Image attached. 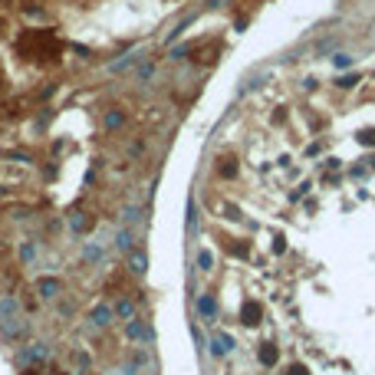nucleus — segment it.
Wrapping results in <instances>:
<instances>
[{
    "mask_svg": "<svg viewBox=\"0 0 375 375\" xmlns=\"http://www.w3.org/2000/svg\"><path fill=\"white\" fill-rule=\"evenodd\" d=\"M0 332L7 339H23L27 336V316H23V306L20 299L3 293L0 296Z\"/></svg>",
    "mask_w": 375,
    "mask_h": 375,
    "instance_id": "1",
    "label": "nucleus"
},
{
    "mask_svg": "<svg viewBox=\"0 0 375 375\" xmlns=\"http://www.w3.org/2000/svg\"><path fill=\"white\" fill-rule=\"evenodd\" d=\"M125 339H129V342H142V346H152V342H155V329L145 320L135 316V320L125 322Z\"/></svg>",
    "mask_w": 375,
    "mask_h": 375,
    "instance_id": "2",
    "label": "nucleus"
},
{
    "mask_svg": "<svg viewBox=\"0 0 375 375\" xmlns=\"http://www.w3.org/2000/svg\"><path fill=\"white\" fill-rule=\"evenodd\" d=\"M46 359H50V346H46V342H30V346H23L20 355H17V362H20V365L46 362Z\"/></svg>",
    "mask_w": 375,
    "mask_h": 375,
    "instance_id": "3",
    "label": "nucleus"
},
{
    "mask_svg": "<svg viewBox=\"0 0 375 375\" xmlns=\"http://www.w3.org/2000/svg\"><path fill=\"white\" fill-rule=\"evenodd\" d=\"M36 293H40V299H56L63 293V280L59 276H40L36 280Z\"/></svg>",
    "mask_w": 375,
    "mask_h": 375,
    "instance_id": "4",
    "label": "nucleus"
},
{
    "mask_svg": "<svg viewBox=\"0 0 375 375\" xmlns=\"http://www.w3.org/2000/svg\"><path fill=\"white\" fill-rule=\"evenodd\" d=\"M115 320V313H112V306L109 303H96V306L89 309V322L96 326V329H106L109 322Z\"/></svg>",
    "mask_w": 375,
    "mask_h": 375,
    "instance_id": "5",
    "label": "nucleus"
},
{
    "mask_svg": "<svg viewBox=\"0 0 375 375\" xmlns=\"http://www.w3.org/2000/svg\"><path fill=\"white\" fill-rule=\"evenodd\" d=\"M227 352H234V336L231 332H214V339H211V355H214V359H224Z\"/></svg>",
    "mask_w": 375,
    "mask_h": 375,
    "instance_id": "6",
    "label": "nucleus"
},
{
    "mask_svg": "<svg viewBox=\"0 0 375 375\" xmlns=\"http://www.w3.org/2000/svg\"><path fill=\"white\" fill-rule=\"evenodd\" d=\"M125 264H129V270H132L135 276H145V273H148V254H145L142 247H135L132 254H125Z\"/></svg>",
    "mask_w": 375,
    "mask_h": 375,
    "instance_id": "7",
    "label": "nucleus"
},
{
    "mask_svg": "<svg viewBox=\"0 0 375 375\" xmlns=\"http://www.w3.org/2000/svg\"><path fill=\"white\" fill-rule=\"evenodd\" d=\"M194 306H198V313L204 316V320H217V299L211 296V293H201L198 299H194Z\"/></svg>",
    "mask_w": 375,
    "mask_h": 375,
    "instance_id": "8",
    "label": "nucleus"
},
{
    "mask_svg": "<svg viewBox=\"0 0 375 375\" xmlns=\"http://www.w3.org/2000/svg\"><path fill=\"white\" fill-rule=\"evenodd\" d=\"M89 227H92V217H89L86 211H73V214H69V231L76 234V237H82Z\"/></svg>",
    "mask_w": 375,
    "mask_h": 375,
    "instance_id": "9",
    "label": "nucleus"
},
{
    "mask_svg": "<svg viewBox=\"0 0 375 375\" xmlns=\"http://www.w3.org/2000/svg\"><path fill=\"white\" fill-rule=\"evenodd\" d=\"M112 313L119 316V320H135V299H129V296H119L115 303H112Z\"/></svg>",
    "mask_w": 375,
    "mask_h": 375,
    "instance_id": "10",
    "label": "nucleus"
},
{
    "mask_svg": "<svg viewBox=\"0 0 375 375\" xmlns=\"http://www.w3.org/2000/svg\"><path fill=\"white\" fill-rule=\"evenodd\" d=\"M257 359H260V365H267V369H270V365L280 362V349H276L273 342H264V346H260V352H257Z\"/></svg>",
    "mask_w": 375,
    "mask_h": 375,
    "instance_id": "11",
    "label": "nucleus"
},
{
    "mask_svg": "<svg viewBox=\"0 0 375 375\" xmlns=\"http://www.w3.org/2000/svg\"><path fill=\"white\" fill-rule=\"evenodd\" d=\"M115 247H119L122 254H132L135 250V237H132L129 227H119V231H115Z\"/></svg>",
    "mask_w": 375,
    "mask_h": 375,
    "instance_id": "12",
    "label": "nucleus"
},
{
    "mask_svg": "<svg viewBox=\"0 0 375 375\" xmlns=\"http://www.w3.org/2000/svg\"><path fill=\"white\" fill-rule=\"evenodd\" d=\"M102 125H106V132H119L122 125H125V112H122V109H109V112H106V119H102Z\"/></svg>",
    "mask_w": 375,
    "mask_h": 375,
    "instance_id": "13",
    "label": "nucleus"
},
{
    "mask_svg": "<svg viewBox=\"0 0 375 375\" xmlns=\"http://www.w3.org/2000/svg\"><path fill=\"white\" fill-rule=\"evenodd\" d=\"M122 224L132 231V227H138L142 224V208H135V204H125L122 208Z\"/></svg>",
    "mask_w": 375,
    "mask_h": 375,
    "instance_id": "14",
    "label": "nucleus"
},
{
    "mask_svg": "<svg viewBox=\"0 0 375 375\" xmlns=\"http://www.w3.org/2000/svg\"><path fill=\"white\" fill-rule=\"evenodd\" d=\"M241 322H243V326H257V322H260V306H257V303H243Z\"/></svg>",
    "mask_w": 375,
    "mask_h": 375,
    "instance_id": "15",
    "label": "nucleus"
},
{
    "mask_svg": "<svg viewBox=\"0 0 375 375\" xmlns=\"http://www.w3.org/2000/svg\"><path fill=\"white\" fill-rule=\"evenodd\" d=\"M138 59H142V56H138V53L125 56V59H115V63H109V73H112V76H119V73H125V69H132L135 63H138Z\"/></svg>",
    "mask_w": 375,
    "mask_h": 375,
    "instance_id": "16",
    "label": "nucleus"
},
{
    "mask_svg": "<svg viewBox=\"0 0 375 375\" xmlns=\"http://www.w3.org/2000/svg\"><path fill=\"white\" fill-rule=\"evenodd\" d=\"M194 264H198V270H201V273H211V270H214V254H211L208 247H201V250H198V257H194Z\"/></svg>",
    "mask_w": 375,
    "mask_h": 375,
    "instance_id": "17",
    "label": "nucleus"
},
{
    "mask_svg": "<svg viewBox=\"0 0 375 375\" xmlns=\"http://www.w3.org/2000/svg\"><path fill=\"white\" fill-rule=\"evenodd\" d=\"M185 227H188V234L194 237V231H198V204H194V198H188V217H185Z\"/></svg>",
    "mask_w": 375,
    "mask_h": 375,
    "instance_id": "18",
    "label": "nucleus"
},
{
    "mask_svg": "<svg viewBox=\"0 0 375 375\" xmlns=\"http://www.w3.org/2000/svg\"><path fill=\"white\" fill-rule=\"evenodd\" d=\"M359 82H362V73H342V76L336 79V86H339V89H355Z\"/></svg>",
    "mask_w": 375,
    "mask_h": 375,
    "instance_id": "19",
    "label": "nucleus"
},
{
    "mask_svg": "<svg viewBox=\"0 0 375 375\" xmlns=\"http://www.w3.org/2000/svg\"><path fill=\"white\" fill-rule=\"evenodd\" d=\"M349 66H352V56H349V53H336V56H332V69L346 73Z\"/></svg>",
    "mask_w": 375,
    "mask_h": 375,
    "instance_id": "20",
    "label": "nucleus"
},
{
    "mask_svg": "<svg viewBox=\"0 0 375 375\" xmlns=\"http://www.w3.org/2000/svg\"><path fill=\"white\" fill-rule=\"evenodd\" d=\"M355 142L365 145V148H375V129H362V132L355 135Z\"/></svg>",
    "mask_w": 375,
    "mask_h": 375,
    "instance_id": "21",
    "label": "nucleus"
},
{
    "mask_svg": "<svg viewBox=\"0 0 375 375\" xmlns=\"http://www.w3.org/2000/svg\"><path fill=\"white\" fill-rule=\"evenodd\" d=\"M102 254H106L102 243H86V260L89 264H92V260H102Z\"/></svg>",
    "mask_w": 375,
    "mask_h": 375,
    "instance_id": "22",
    "label": "nucleus"
},
{
    "mask_svg": "<svg viewBox=\"0 0 375 375\" xmlns=\"http://www.w3.org/2000/svg\"><path fill=\"white\" fill-rule=\"evenodd\" d=\"M224 178H234L237 175V165H234V158H221V168H217Z\"/></svg>",
    "mask_w": 375,
    "mask_h": 375,
    "instance_id": "23",
    "label": "nucleus"
},
{
    "mask_svg": "<svg viewBox=\"0 0 375 375\" xmlns=\"http://www.w3.org/2000/svg\"><path fill=\"white\" fill-rule=\"evenodd\" d=\"M20 257H23V264H33V257H36V247L30 241L27 243H20Z\"/></svg>",
    "mask_w": 375,
    "mask_h": 375,
    "instance_id": "24",
    "label": "nucleus"
},
{
    "mask_svg": "<svg viewBox=\"0 0 375 375\" xmlns=\"http://www.w3.org/2000/svg\"><path fill=\"white\" fill-rule=\"evenodd\" d=\"M191 50H194V43H181V46H175V50H171V59H185Z\"/></svg>",
    "mask_w": 375,
    "mask_h": 375,
    "instance_id": "25",
    "label": "nucleus"
},
{
    "mask_svg": "<svg viewBox=\"0 0 375 375\" xmlns=\"http://www.w3.org/2000/svg\"><path fill=\"white\" fill-rule=\"evenodd\" d=\"M152 76H155V66H152V63H145V66L138 69V79H152Z\"/></svg>",
    "mask_w": 375,
    "mask_h": 375,
    "instance_id": "26",
    "label": "nucleus"
},
{
    "mask_svg": "<svg viewBox=\"0 0 375 375\" xmlns=\"http://www.w3.org/2000/svg\"><path fill=\"white\" fill-rule=\"evenodd\" d=\"M231 254H237V257H247V243H234V247H231Z\"/></svg>",
    "mask_w": 375,
    "mask_h": 375,
    "instance_id": "27",
    "label": "nucleus"
},
{
    "mask_svg": "<svg viewBox=\"0 0 375 375\" xmlns=\"http://www.w3.org/2000/svg\"><path fill=\"white\" fill-rule=\"evenodd\" d=\"M287 375H309V369H306V365H293Z\"/></svg>",
    "mask_w": 375,
    "mask_h": 375,
    "instance_id": "28",
    "label": "nucleus"
},
{
    "mask_svg": "<svg viewBox=\"0 0 375 375\" xmlns=\"http://www.w3.org/2000/svg\"><path fill=\"white\" fill-rule=\"evenodd\" d=\"M208 7H221V0H208Z\"/></svg>",
    "mask_w": 375,
    "mask_h": 375,
    "instance_id": "29",
    "label": "nucleus"
}]
</instances>
